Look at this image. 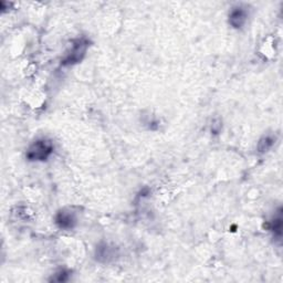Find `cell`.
<instances>
[{
	"label": "cell",
	"mask_w": 283,
	"mask_h": 283,
	"mask_svg": "<svg viewBox=\"0 0 283 283\" xmlns=\"http://www.w3.org/2000/svg\"><path fill=\"white\" fill-rule=\"evenodd\" d=\"M53 152V145L50 141L39 140L35 142L27 152L30 161H45Z\"/></svg>",
	"instance_id": "1"
},
{
	"label": "cell",
	"mask_w": 283,
	"mask_h": 283,
	"mask_svg": "<svg viewBox=\"0 0 283 283\" xmlns=\"http://www.w3.org/2000/svg\"><path fill=\"white\" fill-rule=\"evenodd\" d=\"M87 49H88V41L85 39H78L73 44L70 52H69L66 58L63 59L62 65L70 66L80 62L84 57L85 52H87Z\"/></svg>",
	"instance_id": "2"
},
{
	"label": "cell",
	"mask_w": 283,
	"mask_h": 283,
	"mask_svg": "<svg viewBox=\"0 0 283 283\" xmlns=\"http://www.w3.org/2000/svg\"><path fill=\"white\" fill-rule=\"evenodd\" d=\"M247 18H248L247 10L241 6H238L232 8V10L230 12V15H229V23H230L233 28L239 29L244 26Z\"/></svg>",
	"instance_id": "3"
},
{
	"label": "cell",
	"mask_w": 283,
	"mask_h": 283,
	"mask_svg": "<svg viewBox=\"0 0 283 283\" xmlns=\"http://www.w3.org/2000/svg\"><path fill=\"white\" fill-rule=\"evenodd\" d=\"M56 223L60 229H72L76 225V217L71 212L62 210L56 216Z\"/></svg>",
	"instance_id": "4"
},
{
	"label": "cell",
	"mask_w": 283,
	"mask_h": 283,
	"mask_svg": "<svg viewBox=\"0 0 283 283\" xmlns=\"http://www.w3.org/2000/svg\"><path fill=\"white\" fill-rule=\"evenodd\" d=\"M274 144V138L272 136H264L262 140L259 142L258 149L260 153H264L272 147V145Z\"/></svg>",
	"instance_id": "5"
},
{
	"label": "cell",
	"mask_w": 283,
	"mask_h": 283,
	"mask_svg": "<svg viewBox=\"0 0 283 283\" xmlns=\"http://www.w3.org/2000/svg\"><path fill=\"white\" fill-rule=\"evenodd\" d=\"M97 257L99 260H101V258L108 259L110 257V248L108 247V244L99 245V248L97 249Z\"/></svg>",
	"instance_id": "6"
}]
</instances>
